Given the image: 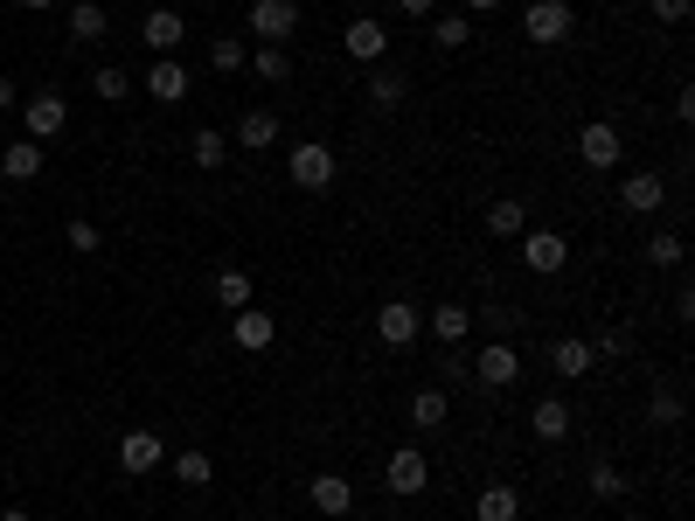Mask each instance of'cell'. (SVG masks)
<instances>
[{
	"label": "cell",
	"instance_id": "cell-40",
	"mask_svg": "<svg viewBox=\"0 0 695 521\" xmlns=\"http://www.w3.org/2000/svg\"><path fill=\"white\" fill-rule=\"evenodd\" d=\"M397 8H403L410 21H425V14H431V0H397Z\"/></svg>",
	"mask_w": 695,
	"mask_h": 521
},
{
	"label": "cell",
	"instance_id": "cell-20",
	"mask_svg": "<svg viewBox=\"0 0 695 521\" xmlns=\"http://www.w3.org/2000/svg\"><path fill=\"white\" fill-rule=\"evenodd\" d=\"M591 361H599V355H591L584 334H563V341H550V369H556V376H591Z\"/></svg>",
	"mask_w": 695,
	"mask_h": 521
},
{
	"label": "cell",
	"instance_id": "cell-5",
	"mask_svg": "<svg viewBox=\"0 0 695 521\" xmlns=\"http://www.w3.org/2000/svg\"><path fill=\"white\" fill-rule=\"evenodd\" d=\"M418 334H425V313L410 306V299H382V306H376V341H382V348H410Z\"/></svg>",
	"mask_w": 695,
	"mask_h": 521
},
{
	"label": "cell",
	"instance_id": "cell-28",
	"mask_svg": "<svg viewBox=\"0 0 695 521\" xmlns=\"http://www.w3.org/2000/svg\"><path fill=\"white\" fill-rule=\"evenodd\" d=\"M105 29H112V21H105L98 0H76V8H70V35L76 42H105Z\"/></svg>",
	"mask_w": 695,
	"mask_h": 521
},
{
	"label": "cell",
	"instance_id": "cell-44",
	"mask_svg": "<svg viewBox=\"0 0 695 521\" xmlns=\"http://www.w3.org/2000/svg\"><path fill=\"white\" fill-rule=\"evenodd\" d=\"M0 521H29V508H8V514H0Z\"/></svg>",
	"mask_w": 695,
	"mask_h": 521
},
{
	"label": "cell",
	"instance_id": "cell-32",
	"mask_svg": "<svg viewBox=\"0 0 695 521\" xmlns=\"http://www.w3.org/2000/svg\"><path fill=\"white\" fill-rule=\"evenodd\" d=\"M647 425H667V431H675L682 425V389H654V397H647Z\"/></svg>",
	"mask_w": 695,
	"mask_h": 521
},
{
	"label": "cell",
	"instance_id": "cell-29",
	"mask_svg": "<svg viewBox=\"0 0 695 521\" xmlns=\"http://www.w3.org/2000/svg\"><path fill=\"white\" fill-rule=\"evenodd\" d=\"M591 493H599V501H626V493H633V480H626L612 459H599V466H591Z\"/></svg>",
	"mask_w": 695,
	"mask_h": 521
},
{
	"label": "cell",
	"instance_id": "cell-22",
	"mask_svg": "<svg viewBox=\"0 0 695 521\" xmlns=\"http://www.w3.org/2000/svg\"><path fill=\"white\" fill-rule=\"evenodd\" d=\"M425 320H431V334H439L446 348H459V341H467V334H473V313H467V306H452V299H446V306H431Z\"/></svg>",
	"mask_w": 695,
	"mask_h": 521
},
{
	"label": "cell",
	"instance_id": "cell-19",
	"mask_svg": "<svg viewBox=\"0 0 695 521\" xmlns=\"http://www.w3.org/2000/svg\"><path fill=\"white\" fill-rule=\"evenodd\" d=\"M0 174H8V181H35V174H42V146H35L29 133L8 140V146H0Z\"/></svg>",
	"mask_w": 695,
	"mask_h": 521
},
{
	"label": "cell",
	"instance_id": "cell-7",
	"mask_svg": "<svg viewBox=\"0 0 695 521\" xmlns=\"http://www.w3.org/2000/svg\"><path fill=\"white\" fill-rule=\"evenodd\" d=\"M293 29H299V0H251V35H257V42H278V49H286Z\"/></svg>",
	"mask_w": 695,
	"mask_h": 521
},
{
	"label": "cell",
	"instance_id": "cell-21",
	"mask_svg": "<svg viewBox=\"0 0 695 521\" xmlns=\"http://www.w3.org/2000/svg\"><path fill=\"white\" fill-rule=\"evenodd\" d=\"M446 417H452V397H446L439 382H425L418 397H410V425H418V431H439Z\"/></svg>",
	"mask_w": 695,
	"mask_h": 521
},
{
	"label": "cell",
	"instance_id": "cell-12",
	"mask_svg": "<svg viewBox=\"0 0 695 521\" xmlns=\"http://www.w3.org/2000/svg\"><path fill=\"white\" fill-rule=\"evenodd\" d=\"M146 98H153V104H182V98H188V70L174 63V57H153V63H146Z\"/></svg>",
	"mask_w": 695,
	"mask_h": 521
},
{
	"label": "cell",
	"instance_id": "cell-35",
	"mask_svg": "<svg viewBox=\"0 0 695 521\" xmlns=\"http://www.w3.org/2000/svg\"><path fill=\"white\" fill-rule=\"evenodd\" d=\"M91 91H98V98H105V104H119L125 91H133V76H125L119 63H98V70H91Z\"/></svg>",
	"mask_w": 695,
	"mask_h": 521
},
{
	"label": "cell",
	"instance_id": "cell-10",
	"mask_svg": "<svg viewBox=\"0 0 695 521\" xmlns=\"http://www.w3.org/2000/svg\"><path fill=\"white\" fill-rule=\"evenodd\" d=\"M341 49H348V57L355 63H382V57H390V29H382V21L376 14H362V21H348V35H341Z\"/></svg>",
	"mask_w": 695,
	"mask_h": 521
},
{
	"label": "cell",
	"instance_id": "cell-15",
	"mask_svg": "<svg viewBox=\"0 0 695 521\" xmlns=\"http://www.w3.org/2000/svg\"><path fill=\"white\" fill-rule=\"evenodd\" d=\"M620 202L633 208V216H654V208L667 202V181H661V174H647V167H640V174H626V181H620Z\"/></svg>",
	"mask_w": 695,
	"mask_h": 521
},
{
	"label": "cell",
	"instance_id": "cell-41",
	"mask_svg": "<svg viewBox=\"0 0 695 521\" xmlns=\"http://www.w3.org/2000/svg\"><path fill=\"white\" fill-rule=\"evenodd\" d=\"M501 8V0H467V14H494Z\"/></svg>",
	"mask_w": 695,
	"mask_h": 521
},
{
	"label": "cell",
	"instance_id": "cell-30",
	"mask_svg": "<svg viewBox=\"0 0 695 521\" xmlns=\"http://www.w3.org/2000/svg\"><path fill=\"white\" fill-rule=\"evenodd\" d=\"M682 257H688V244L675 237V229H654V237H647V265H661V272H675V265H682Z\"/></svg>",
	"mask_w": 695,
	"mask_h": 521
},
{
	"label": "cell",
	"instance_id": "cell-4",
	"mask_svg": "<svg viewBox=\"0 0 695 521\" xmlns=\"http://www.w3.org/2000/svg\"><path fill=\"white\" fill-rule=\"evenodd\" d=\"M21 125H29V140H35V146H49V140H57L63 125H70V98H63V91H35L29 104H21Z\"/></svg>",
	"mask_w": 695,
	"mask_h": 521
},
{
	"label": "cell",
	"instance_id": "cell-16",
	"mask_svg": "<svg viewBox=\"0 0 695 521\" xmlns=\"http://www.w3.org/2000/svg\"><path fill=\"white\" fill-rule=\"evenodd\" d=\"M473 521H522V493L501 487V480H487V487L473 493Z\"/></svg>",
	"mask_w": 695,
	"mask_h": 521
},
{
	"label": "cell",
	"instance_id": "cell-31",
	"mask_svg": "<svg viewBox=\"0 0 695 521\" xmlns=\"http://www.w3.org/2000/svg\"><path fill=\"white\" fill-rule=\"evenodd\" d=\"M487 229H494V237H522V229H529V208H522V202H494V208H487Z\"/></svg>",
	"mask_w": 695,
	"mask_h": 521
},
{
	"label": "cell",
	"instance_id": "cell-42",
	"mask_svg": "<svg viewBox=\"0 0 695 521\" xmlns=\"http://www.w3.org/2000/svg\"><path fill=\"white\" fill-rule=\"evenodd\" d=\"M14 8H29V14H42V8H57V0H14Z\"/></svg>",
	"mask_w": 695,
	"mask_h": 521
},
{
	"label": "cell",
	"instance_id": "cell-1",
	"mask_svg": "<svg viewBox=\"0 0 695 521\" xmlns=\"http://www.w3.org/2000/svg\"><path fill=\"white\" fill-rule=\"evenodd\" d=\"M286 174H293V188H306V195H327V188H334V174H341V161H334V146H320V140H299V146L286 153Z\"/></svg>",
	"mask_w": 695,
	"mask_h": 521
},
{
	"label": "cell",
	"instance_id": "cell-14",
	"mask_svg": "<svg viewBox=\"0 0 695 521\" xmlns=\"http://www.w3.org/2000/svg\"><path fill=\"white\" fill-rule=\"evenodd\" d=\"M182 35H188V21L174 14V8H146V21H140V42L153 49V57H167V49L182 42Z\"/></svg>",
	"mask_w": 695,
	"mask_h": 521
},
{
	"label": "cell",
	"instance_id": "cell-2",
	"mask_svg": "<svg viewBox=\"0 0 695 521\" xmlns=\"http://www.w3.org/2000/svg\"><path fill=\"white\" fill-rule=\"evenodd\" d=\"M578 161H584L591 174H612V167L626 161V140H620V125H612V119H591L584 133H578Z\"/></svg>",
	"mask_w": 695,
	"mask_h": 521
},
{
	"label": "cell",
	"instance_id": "cell-9",
	"mask_svg": "<svg viewBox=\"0 0 695 521\" xmlns=\"http://www.w3.org/2000/svg\"><path fill=\"white\" fill-rule=\"evenodd\" d=\"M229 341H237L244 355H265L278 341V320H272L265 306H244V313H229Z\"/></svg>",
	"mask_w": 695,
	"mask_h": 521
},
{
	"label": "cell",
	"instance_id": "cell-38",
	"mask_svg": "<svg viewBox=\"0 0 695 521\" xmlns=\"http://www.w3.org/2000/svg\"><path fill=\"white\" fill-rule=\"evenodd\" d=\"M647 8H654V21H667V29H682V21H688V0H647Z\"/></svg>",
	"mask_w": 695,
	"mask_h": 521
},
{
	"label": "cell",
	"instance_id": "cell-36",
	"mask_svg": "<svg viewBox=\"0 0 695 521\" xmlns=\"http://www.w3.org/2000/svg\"><path fill=\"white\" fill-rule=\"evenodd\" d=\"M209 63L229 76V70H244V63H251V49H244V42H209Z\"/></svg>",
	"mask_w": 695,
	"mask_h": 521
},
{
	"label": "cell",
	"instance_id": "cell-25",
	"mask_svg": "<svg viewBox=\"0 0 695 521\" xmlns=\"http://www.w3.org/2000/svg\"><path fill=\"white\" fill-rule=\"evenodd\" d=\"M209 293H216V306H229V313H244V306H251V272H237V265H223V272L209 278Z\"/></svg>",
	"mask_w": 695,
	"mask_h": 521
},
{
	"label": "cell",
	"instance_id": "cell-17",
	"mask_svg": "<svg viewBox=\"0 0 695 521\" xmlns=\"http://www.w3.org/2000/svg\"><path fill=\"white\" fill-rule=\"evenodd\" d=\"M237 146H244V153L278 146V112H272V104H251V112L237 119Z\"/></svg>",
	"mask_w": 695,
	"mask_h": 521
},
{
	"label": "cell",
	"instance_id": "cell-24",
	"mask_svg": "<svg viewBox=\"0 0 695 521\" xmlns=\"http://www.w3.org/2000/svg\"><path fill=\"white\" fill-rule=\"evenodd\" d=\"M306 493H314V508H320V514H334V521H341V514L355 508V487H348L341 473H320V480L306 487Z\"/></svg>",
	"mask_w": 695,
	"mask_h": 521
},
{
	"label": "cell",
	"instance_id": "cell-6",
	"mask_svg": "<svg viewBox=\"0 0 695 521\" xmlns=\"http://www.w3.org/2000/svg\"><path fill=\"white\" fill-rule=\"evenodd\" d=\"M382 487H390L397 501L425 493V487H431V459H425L418 446H397V452H390V466H382Z\"/></svg>",
	"mask_w": 695,
	"mask_h": 521
},
{
	"label": "cell",
	"instance_id": "cell-26",
	"mask_svg": "<svg viewBox=\"0 0 695 521\" xmlns=\"http://www.w3.org/2000/svg\"><path fill=\"white\" fill-rule=\"evenodd\" d=\"M188 161H195V167H202V174H216V167H223V161H229V140H223V133H216V125H202V133H195V140H188Z\"/></svg>",
	"mask_w": 695,
	"mask_h": 521
},
{
	"label": "cell",
	"instance_id": "cell-39",
	"mask_svg": "<svg viewBox=\"0 0 695 521\" xmlns=\"http://www.w3.org/2000/svg\"><path fill=\"white\" fill-rule=\"evenodd\" d=\"M70 251H98V223L76 216V223H70Z\"/></svg>",
	"mask_w": 695,
	"mask_h": 521
},
{
	"label": "cell",
	"instance_id": "cell-18",
	"mask_svg": "<svg viewBox=\"0 0 695 521\" xmlns=\"http://www.w3.org/2000/svg\"><path fill=\"white\" fill-rule=\"evenodd\" d=\"M529 431L543 438V446H563V438H571V403H563V397H543V403L529 410Z\"/></svg>",
	"mask_w": 695,
	"mask_h": 521
},
{
	"label": "cell",
	"instance_id": "cell-45",
	"mask_svg": "<svg viewBox=\"0 0 695 521\" xmlns=\"http://www.w3.org/2000/svg\"><path fill=\"white\" fill-rule=\"evenodd\" d=\"M620 521H640V514H620Z\"/></svg>",
	"mask_w": 695,
	"mask_h": 521
},
{
	"label": "cell",
	"instance_id": "cell-8",
	"mask_svg": "<svg viewBox=\"0 0 695 521\" xmlns=\"http://www.w3.org/2000/svg\"><path fill=\"white\" fill-rule=\"evenodd\" d=\"M522 265L556 278L563 265H571V244H563V229H522Z\"/></svg>",
	"mask_w": 695,
	"mask_h": 521
},
{
	"label": "cell",
	"instance_id": "cell-13",
	"mask_svg": "<svg viewBox=\"0 0 695 521\" xmlns=\"http://www.w3.org/2000/svg\"><path fill=\"white\" fill-rule=\"evenodd\" d=\"M161 459H167L161 431H125V438H119V466H125V473H153Z\"/></svg>",
	"mask_w": 695,
	"mask_h": 521
},
{
	"label": "cell",
	"instance_id": "cell-34",
	"mask_svg": "<svg viewBox=\"0 0 695 521\" xmlns=\"http://www.w3.org/2000/svg\"><path fill=\"white\" fill-rule=\"evenodd\" d=\"M209 473H216V466H209V452H202V446H188L182 459H174V480H182V487H209Z\"/></svg>",
	"mask_w": 695,
	"mask_h": 521
},
{
	"label": "cell",
	"instance_id": "cell-46",
	"mask_svg": "<svg viewBox=\"0 0 695 521\" xmlns=\"http://www.w3.org/2000/svg\"><path fill=\"white\" fill-rule=\"evenodd\" d=\"M146 8H161V0H146Z\"/></svg>",
	"mask_w": 695,
	"mask_h": 521
},
{
	"label": "cell",
	"instance_id": "cell-3",
	"mask_svg": "<svg viewBox=\"0 0 695 521\" xmlns=\"http://www.w3.org/2000/svg\"><path fill=\"white\" fill-rule=\"evenodd\" d=\"M571 29H578L571 0H529V8H522V35H529V42H543V49H556Z\"/></svg>",
	"mask_w": 695,
	"mask_h": 521
},
{
	"label": "cell",
	"instance_id": "cell-33",
	"mask_svg": "<svg viewBox=\"0 0 695 521\" xmlns=\"http://www.w3.org/2000/svg\"><path fill=\"white\" fill-rule=\"evenodd\" d=\"M431 42H439V49H467L473 42V21L467 14H439V21H431Z\"/></svg>",
	"mask_w": 695,
	"mask_h": 521
},
{
	"label": "cell",
	"instance_id": "cell-11",
	"mask_svg": "<svg viewBox=\"0 0 695 521\" xmlns=\"http://www.w3.org/2000/svg\"><path fill=\"white\" fill-rule=\"evenodd\" d=\"M514 376H522V355H514L508 341H487L480 361H473V382H480V389H508Z\"/></svg>",
	"mask_w": 695,
	"mask_h": 521
},
{
	"label": "cell",
	"instance_id": "cell-27",
	"mask_svg": "<svg viewBox=\"0 0 695 521\" xmlns=\"http://www.w3.org/2000/svg\"><path fill=\"white\" fill-rule=\"evenodd\" d=\"M251 70H257V84H286V76H293V57H286L278 42H257V49H251Z\"/></svg>",
	"mask_w": 695,
	"mask_h": 521
},
{
	"label": "cell",
	"instance_id": "cell-23",
	"mask_svg": "<svg viewBox=\"0 0 695 521\" xmlns=\"http://www.w3.org/2000/svg\"><path fill=\"white\" fill-rule=\"evenodd\" d=\"M362 98L376 104V112H397V104L410 98V84H403V70H382V63H376V70H369V91H362Z\"/></svg>",
	"mask_w": 695,
	"mask_h": 521
},
{
	"label": "cell",
	"instance_id": "cell-43",
	"mask_svg": "<svg viewBox=\"0 0 695 521\" xmlns=\"http://www.w3.org/2000/svg\"><path fill=\"white\" fill-rule=\"evenodd\" d=\"M8 104H14V84H8V76H0V112H8Z\"/></svg>",
	"mask_w": 695,
	"mask_h": 521
},
{
	"label": "cell",
	"instance_id": "cell-37",
	"mask_svg": "<svg viewBox=\"0 0 695 521\" xmlns=\"http://www.w3.org/2000/svg\"><path fill=\"white\" fill-rule=\"evenodd\" d=\"M626 348H633V334H626V327H599V341H591V355H605V361H612V355H626Z\"/></svg>",
	"mask_w": 695,
	"mask_h": 521
}]
</instances>
